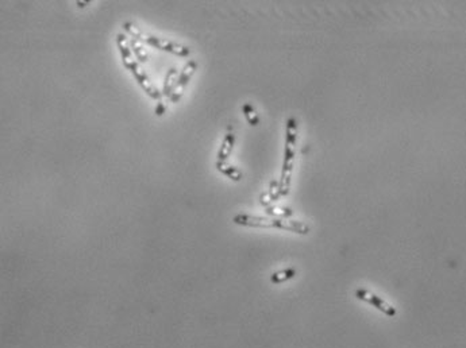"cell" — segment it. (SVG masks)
<instances>
[{
    "label": "cell",
    "mask_w": 466,
    "mask_h": 348,
    "mask_svg": "<svg viewBox=\"0 0 466 348\" xmlns=\"http://www.w3.org/2000/svg\"><path fill=\"white\" fill-rule=\"evenodd\" d=\"M165 109H166L165 108V104L160 100L157 103V107H156V115H157V116H163V115L165 114Z\"/></svg>",
    "instance_id": "14"
},
{
    "label": "cell",
    "mask_w": 466,
    "mask_h": 348,
    "mask_svg": "<svg viewBox=\"0 0 466 348\" xmlns=\"http://www.w3.org/2000/svg\"><path fill=\"white\" fill-rule=\"evenodd\" d=\"M123 27L126 28V31L129 34H131V37L133 38L138 39V41H141V42H145V44L150 45L153 48H156L158 50H163V51H166V53H172L174 55H179V57H188L191 53L190 48H187L184 45H180L176 44L173 41H168V39H163V38H158L156 35H150V34H145L143 31H141V28H138L134 25V23L131 22H126L123 25Z\"/></svg>",
    "instance_id": "4"
},
{
    "label": "cell",
    "mask_w": 466,
    "mask_h": 348,
    "mask_svg": "<svg viewBox=\"0 0 466 348\" xmlns=\"http://www.w3.org/2000/svg\"><path fill=\"white\" fill-rule=\"evenodd\" d=\"M234 145H235V135L233 132H228L223 138L222 145H220V149H219V152H218V161L219 162H226L227 161L230 154L233 151Z\"/></svg>",
    "instance_id": "7"
},
{
    "label": "cell",
    "mask_w": 466,
    "mask_h": 348,
    "mask_svg": "<svg viewBox=\"0 0 466 348\" xmlns=\"http://www.w3.org/2000/svg\"><path fill=\"white\" fill-rule=\"evenodd\" d=\"M356 297H357L358 299H361V301H365V302L370 304L372 306H374L376 309L383 312L384 315L389 316V317H395L396 316V309L393 306H390L388 302H385L384 299L380 298L379 296H376L374 293H370L369 290L357 289V290H356Z\"/></svg>",
    "instance_id": "6"
},
{
    "label": "cell",
    "mask_w": 466,
    "mask_h": 348,
    "mask_svg": "<svg viewBox=\"0 0 466 348\" xmlns=\"http://www.w3.org/2000/svg\"><path fill=\"white\" fill-rule=\"evenodd\" d=\"M77 4H79V7H84L85 4H89V1H77Z\"/></svg>",
    "instance_id": "15"
},
{
    "label": "cell",
    "mask_w": 466,
    "mask_h": 348,
    "mask_svg": "<svg viewBox=\"0 0 466 348\" xmlns=\"http://www.w3.org/2000/svg\"><path fill=\"white\" fill-rule=\"evenodd\" d=\"M266 213L272 215L273 218H281L287 219L292 215V211L289 208H276V207H268L265 209Z\"/></svg>",
    "instance_id": "13"
},
{
    "label": "cell",
    "mask_w": 466,
    "mask_h": 348,
    "mask_svg": "<svg viewBox=\"0 0 466 348\" xmlns=\"http://www.w3.org/2000/svg\"><path fill=\"white\" fill-rule=\"evenodd\" d=\"M217 169L222 174H224L226 177H228L230 180L233 181H241L242 180V173L239 172L238 169L234 168L231 165H227L226 162H219L217 161Z\"/></svg>",
    "instance_id": "8"
},
{
    "label": "cell",
    "mask_w": 466,
    "mask_h": 348,
    "mask_svg": "<svg viewBox=\"0 0 466 348\" xmlns=\"http://www.w3.org/2000/svg\"><path fill=\"white\" fill-rule=\"evenodd\" d=\"M242 112H244L245 118L247 120V123L250 125H258L260 123V116L255 112V109L253 108V105L250 103H245L242 105Z\"/></svg>",
    "instance_id": "11"
},
{
    "label": "cell",
    "mask_w": 466,
    "mask_h": 348,
    "mask_svg": "<svg viewBox=\"0 0 466 348\" xmlns=\"http://www.w3.org/2000/svg\"><path fill=\"white\" fill-rule=\"evenodd\" d=\"M233 222L238 225L253 227V228H278L300 235H307L309 232V227L304 223L281 218H260V216H251V215L244 213V215L234 216Z\"/></svg>",
    "instance_id": "3"
},
{
    "label": "cell",
    "mask_w": 466,
    "mask_h": 348,
    "mask_svg": "<svg viewBox=\"0 0 466 348\" xmlns=\"http://www.w3.org/2000/svg\"><path fill=\"white\" fill-rule=\"evenodd\" d=\"M295 275H296V270L291 267V269H285V270H281V272L273 273L271 277V281L272 283L277 285V283L285 282V281L291 279V278H293Z\"/></svg>",
    "instance_id": "10"
},
{
    "label": "cell",
    "mask_w": 466,
    "mask_h": 348,
    "mask_svg": "<svg viewBox=\"0 0 466 348\" xmlns=\"http://www.w3.org/2000/svg\"><path fill=\"white\" fill-rule=\"evenodd\" d=\"M196 69H197V62L193 60L188 61V64L184 66V69H183V72H181L179 80H177L176 85H174L173 92H172L170 98H169L172 103H177L180 99H181V96L184 95L185 87L188 85L191 77L193 76V73L196 72Z\"/></svg>",
    "instance_id": "5"
},
{
    "label": "cell",
    "mask_w": 466,
    "mask_h": 348,
    "mask_svg": "<svg viewBox=\"0 0 466 348\" xmlns=\"http://www.w3.org/2000/svg\"><path fill=\"white\" fill-rule=\"evenodd\" d=\"M130 46H131V51H134V54L137 55V58H138V60L141 61V62H147L149 55H147L146 50L143 49L141 41H138V39H136V38H131Z\"/></svg>",
    "instance_id": "12"
},
{
    "label": "cell",
    "mask_w": 466,
    "mask_h": 348,
    "mask_svg": "<svg viewBox=\"0 0 466 348\" xmlns=\"http://www.w3.org/2000/svg\"><path fill=\"white\" fill-rule=\"evenodd\" d=\"M116 45H118V49H119L120 55H122L123 65H125L126 69L134 76V78H136L137 82H138V85H139L150 98L154 99V100H160L161 96H163V92L158 91L157 87L150 81L149 76H147L145 72L142 71L139 64L134 60V55H133L131 48L129 46V41L126 38V35L118 34V35H116Z\"/></svg>",
    "instance_id": "1"
},
{
    "label": "cell",
    "mask_w": 466,
    "mask_h": 348,
    "mask_svg": "<svg viewBox=\"0 0 466 348\" xmlns=\"http://www.w3.org/2000/svg\"><path fill=\"white\" fill-rule=\"evenodd\" d=\"M176 75H177V71L174 69V68H170L166 73V77H165V82H164V88H163V95L164 96H169L170 98V95L173 92V88L176 85V82H174V78H176Z\"/></svg>",
    "instance_id": "9"
},
{
    "label": "cell",
    "mask_w": 466,
    "mask_h": 348,
    "mask_svg": "<svg viewBox=\"0 0 466 348\" xmlns=\"http://www.w3.org/2000/svg\"><path fill=\"white\" fill-rule=\"evenodd\" d=\"M298 139V123L295 118H289L287 122L285 128V149H284V161H282L281 178L278 182V193L280 197L287 196L291 189V181H292L293 163H295V146Z\"/></svg>",
    "instance_id": "2"
}]
</instances>
